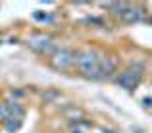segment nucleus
I'll return each instance as SVG.
<instances>
[{"label":"nucleus","instance_id":"nucleus-6","mask_svg":"<svg viewBox=\"0 0 152 133\" xmlns=\"http://www.w3.org/2000/svg\"><path fill=\"white\" fill-rule=\"evenodd\" d=\"M122 21H126V23H135V21H139L141 19V12H139V8L137 6H129L127 4V8L124 10V13H122Z\"/></svg>","mask_w":152,"mask_h":133},{"label":"nucleus","instance_id":"nucleus-3","mask_svg":"<svg viewBox=\"0 0 152 133\" xmlns=\"http://www.w3.org/2000/svg\"><path fill=\"white\" fill-rule=\"evenodd\" d=\"M51 65L57 70H69L72 65H76V53L69 48H57L51 53Z\"/></svg>","mask_w":152,"mask_h":133},{"label":"nucleus","instance_id":"nucleus-4","mask_svg":"<svg viewBox=\"0 0 152 133\" xmlns=\"http://www.w3.org/2000/svg\"><path fill=\"white\" fill-rule=\"evenodd\" d=\"M28 46H31L32 50L40 51V53H53V51L57 50L55 44H53V40H51L50 36H46V34L31 36V38H28Z\"/></svg>","mask_w":152,"mask_h":133},{"label":"nucleus","instance_id":"nucleus-1","mask_svg":"<svg viewBox=\"0 0 152 133\" xmlns=\"http://www.w3.org/2000/svg\"><path fill=\"white\" fill-rule=\"evenodd\" d=\"M103 53L93 48H86L80 53H76V66L80 69V72L88 78H99V69H101Z\"/></svg>","mask_w":152,"mask_h":133},{"label":"nucleus","instance_id":"nucleus-5","mask_svg":"<svg viewBox=\"0 0 152 133\" xmlns=\"http://www.w3.org/2000/svg\"><path fill=\"white\" fill-rule=\"evenodd\" d=\"M118 57L112 55V57H103L101 61V69H99V78H108V76H112L114 72L118 70Z\"/></svg>","mask_w":152,"mask_h":133},{"label":"nucleus","instance_id":"nucleus-2","mask_svg":"<svg viewBox=\"0 0 152 133\" xmlns=\"http://www.w3.org/2000/svg\"><path fill=\"white\" fill-rule=\"evenodd\" d=\"M142 70H145L142 63H139V66H137V63H131L126 70H122V72L118 74L116 84L120 86V88L127 89V91H133V89H135L137 86H139V82H141Z\"/></svg>","mask_w":152,"mask_h":133},{"label":"nucleus","instance_id":"nucleus-7","mask_svg":"<svg viewBox=\"0 0 152 133\" xmlns=\"http://www.w3.org/2000/svg\"><path fill=\"white\" fill-rule=\"evenodd\" d=\"M8 116H10V108L6 104H2V107H0V122H6Z\"/></svg>","mask_w":152,"mask_h":133}]
</instances>
